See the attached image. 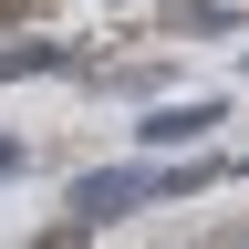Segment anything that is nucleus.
<instances>
[{
	"instance_id": "obj_1",
	"label": "nucleus",
	"mask_w": 249,
	"mask_h": 249,
	"mask_svg": "<svg viewBox=\"0 0 249 249\" xmlns=\"http://www.w3.org/2000/svg\"><path fill=\"white\" fill-rule=\"evenodd\" d=\"M187 187H208V166H166V156H145V166H93V177H73V218L104 229V218H135L156 197H187Z\"/></svg>"
},
{
	"instance_id": "obj_2",
	"label": "nucleus",
	"mask_w": 249,
	"mask_h": 249,
	"mask_svg": "<svg viewBox=\"0 0 249 249\" xmlns=\"http://www.w3.org/2000/svg\"><path fill=\"white\" fill-rule=\"evenodd\" d=\"M208 124H218V93H187V104H156V114L135 124V135H145L156 156H177V145H197Z\"/></svg>"
},
{
	"instance_id": "obj_3",
	"label": "nucleus",
	"mask_w": 249,
	"mask_h": 249,
	"mask_svg": "<svg viewBox=\"0 0 249 249\" xmlns=\"http://www.w3.org/2000/svg\"><path fill=\"white\" fill-rule=\"evenodd\" d=\"M62 62H73L62 42H21V52H0V83H21V73H62Z\"/></svg>"
}]
</instances>
